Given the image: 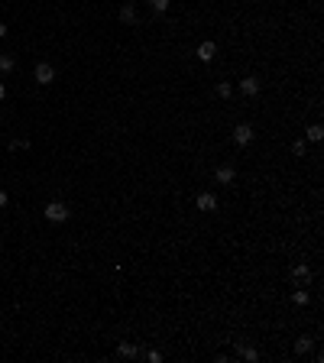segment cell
I'll use <instances>...</instances> for the list:
<instances>
[{"mask_svg": "<svg viewBox=\"0 0 324 363\" xmlns=\"http://www.w3.org/2000/svg\"><path fill=\"white\" fill-rule=\"evenodd\" d=\"M68 217H72V211H68L62 201H49V204H46V221L62 224V221H68Z\"/></svg>", "mask_w": 324, "mask_h": 363, "instance_id": "6da1fadb", "label": "cell"}, {"mask_svg": "<svg viewBox=\"0 0 324 363\" xmlns=\"http://www.w3.org/2000/svg\"><path fill=\"white\" fill-rule=\"evenodd\" d=\"M33 78H36L39 85H52L55 81V68L49 65V62H39V65L33 68Z\"/></svg>", "mask_w": 324, "mask_h": 363, "instance_id": "7a4b0ae2", "label": "cell"}, {"mask_svg": "<svg viewBox=\"0 0 324 363\" xmlns=\"http://www.w3.org/2000/svg\"><path fill=\"white\" fill-rule=\"evenodd\" d=\"M233 143H237V146H250L253 143V127L250 123H237V127H233Z\"/></svg>", "mask_w": 324, "mask_h": 363, "instance_id": "3957f363", "label": "cell"}, {"mask_svg": "<svg viewBox=\"0 0 324 363\" xmlns=\"http://www.w3.org/2000/svg\"><path fill=\"white\" fill-rule=\"evenodd\" d=\"M198 208L201 211H217V198L211 195V191H201V195H198Z\"/></svg>", "mask_w": 324, "mask_h": 363, "instance_id": "277c9868", "label": "cell"}, {"mask_svg": "<svg viewBox=\"0 0 324 363\" xmlns=\"http://www.w3.org/2000/svg\"><path fill=\"white\" fill-rule=\"evenodd\" d=\"M240 91H243L246 98H253V94L259 91V78H253V75H250V78H243V81H240Z\"/></svg>", "mask_w": 324, "mask_h": 363, "instance_id": "5b68a950", "label": "cell"}, {"mask_svg": "<svg viewBox=\"0 0 324 363\" xmlns=\"http://www.w3.org/2000/svg\"><path fill=\"white\" fill-rule=\"evenodd\" d=\"M214 56H217V46L214 43H201V46H198V59H201V62H211Z\"/></svg>", "mask_w": 324, "mask_h": 363, "instance_id": "8992f818", "label": "cell"}, {"mask_svg": "<svg viewBox=\"0 0 324 363\" xmlns=\"http://www.w3.org/2000/svg\"><path fill=\"white\" fill-rule=\"evenodd\" d=\"M292 279H295V282H308V279H311V269H308L305 263L292 266Z\"/></svg>", "mask_w": 324, "mask_h": 363, "instance_id": "52a82bcc", "label": "cell"}, {"mask_svg": "<svg viewBox=\"0 0 324 363\" xmlns=\"http://www.w3.org/2000/svg\"><path fill=\"white\" fill-rule=\"evenodd\" d=\"M146 350H140V347H133V344H120L117 347V357H143Z\"/></svg>", "mask_w": 324, "mask_h": 363, "instance_id": "ba28073f", "label": "cell"}, {"mask_svg": "<svg viewBox=\"0 0 324 363\" xmlns=\"http://www.w3.org/2000/svg\"><path fill=\"white\" fill-rule=\"evenodd\" d=\"M311 347H314V340H311V337H298V340H295V353H298V357L311 353Z\"/></svg>", "mask_w": 324, "mask_h": 363, "instance_id": "9c48e42d", "label": "cell"}, {"mask_svg": "<svg viewBox=\"0 0 324 363\" xmlns=\"http://www.w3.org/2000/svg\"><path fill=\"white\" fill-rule=\"evenodd\" d=\"M214 179H217L220 185H230V182H233V169H230V166H220L217 172H214Z\"/></svg>", "mask_w": 324, "mask_h": 363, "instance_id": "30bf717a", "label": "cell"}, {"mask_svg": "<svg viewBox=\"0 0 324 363\" xmlns=\"http://www.w3.org/2000/svg\"><path fill=\"white\" fill-rule=\"evenodd\" d=\"M120 20H123V23H136V7L133 4H123L120 7Z\"/></svg>", "mask_w": 324, "mask_h": 363, "instance_id": "8fae6325", "label": "cell"}, {"mask_svg": "<svg viewBox=\"0 0 324 363\" xmlns=\"http://www.w3.org/2000/svg\"><path fill=\"white\" fill-rule=\"evenodd\" d=\"M13 65H17V59L10 52H0V72H13Z\"/></svg>", "mask_w": 324, "mask_h": 363, "instance_id": "7c38bea8", "label": "cell"}, {"mask_svg": "<svg viewBox=\"0 0 324 363\" xmlns=\"http://www.w3.org/2000/svg\"><path fill=\"white\" fill-rule=\"evenodd\" d=\"M308 140H311V143L324 140V127H321V123H311V127H308Z\"/></svg>", "mask_w": 324, "mask_h": 363, "instance_id": "4fadbf2b", "label": "cell"}, {"mask_svg": "<svg viewBox=\"0 0 324 363\" xmlns=\"http://www.w3.org/2000/svg\"><path fill=\"white\" fill-rule=\"evenodd\" d=\"M237 350H240V357H243V360H250V363H256V360H259V353L253 350V347H243V344H240Z\"/></svg>", "mask_w": 324, "mask_h": 363, "instance_id": "5bb4252c", "label": "cell"}, {"mask_svg": "<svg viewBox=\"0 0 324 363\" xmlns=\"http://www.w3.org/2000/svg\"><path fill=\"white\" fill-rule=\"evenodd\" d=\"M292 302H295V305H308V289H295Z\"/></svg>", "mask_w": 324, "mask_h": 363, "instance_id": "9a60e30c", "label": "cell"}, {"mask_svg": "<svg viewBox=\"0 0 324 363\" xmlns=\"http://www.w3.org/2000/svg\"><path fill=\"white\" fill-rule=\"evenodd\" d=\"M217 94H220V98H230V94H233L230 81H220V85H217Z\"/></svg>", "mask_w": 324, "mask_h": 363, "instance_id": "2e32d148", "label": "cell"}, {"mask_svg": "<svg viewBox=\"0 0 324 363\" xmlns=\"http://www.w3.org/2000/svg\"><path fill=\"white\" fill-rule=\"evenodd\" d=\"M292 153H295V156H305V140H295V143H292Z\"/></svg>", "mask_w": 324, "mask_h": 363, "instance_id": "e0dca14e", "label": "cell"}, {"mask_svg": "<svg viewBox=\"0 0 324 363\" xmlns=\"http://www.w3.org/2000/svg\"><path fill=\"white\" fill-rule=\"evenodd\" d=\"M143 357H146L149 363H159V360H162V353H159V350H146V353H143Z\"/></svg>", "mask_w": 324, "mask_h": 363, "instance_id": "ac0fdd59", "label": "cell"}, {"mask_svg": "<svg viewBox=\"0 0 324 363\" xmlns=\"http://www.w3.org/2000/svg\"><path fill=\"white\" fill-rule=\"evenodd\" d=\"M149 4H153L159 13H162V10H169V0H149Z\"/></svg>", "mask_w": 324, "mask_h": 363, "instance_id": "d6986e66", "label": "cell"}, {"mask_svg": "<svg viewBox=\"0 0 324 363\" xmlns=\"http://www.w3.org/2000/svg\"><path fill=\"white\" fill-rule=\"evenodd\" d=\"M0 208H7V191H0Z\"/></svg>", "mask_w": 324, "mask_h": 363, "instance_id": "ffe728a7", "label": "cell"}, {"mask_svg": "<svg viewBox=\"0 0 324 363\" xmlns=\"http://www.w3.org/2000/svg\"><path fill=\"white\" fill-rule=\"evenodd\" d=\"M4 98H7V88H4V85H0V101H4Z\"/></svg>", "mask_w": 324, "mask_h": 363, "instance_id": "44dd1931", "label": "cell"}, {"mask_svg": "<svg viewBox=\"0 0 324 363\" xmlns=\"http://www.w3.org/2000/svg\"><path fill=\"white\" fill-rule=\"evenodd\" d=\"M0 36H7V26L4 23H0Z\"/></svg>", "mask_w": 324, "mask_h": 363, "instance_id": "7402d4cb", "label": "cell"}, {"mask_svg": "<svg viewBox=\"0 0 324 363\" xmlns=\"http://www.w3.org/2000/svg\"><path fill=\"white\" fill-rule=\"evenodd\" d=\"M0 120H4V114H0Z\"/></svg>", "mask_w": 324, "mask_h": 363, "instance_id": "603a6c76", "label": "cell"}]
</instances>
